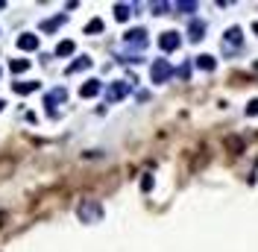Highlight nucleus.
Returning a JSON list of instances; mask_svg holds the SVG:
<instances>
[{
    "mask_svg": "<svg viewBox=\"0 0 258 252\" xmlns=\"http://www.w3.org/2000/svg\"><path fill=\"white\" fill-rule=\"evenodd\" d=\"M100 217H103V208L97 202H82L79 205V220L82 223H94V220H100Z\"/></svg>",
    "mask_w": 258,
    "mask_h": 252,
    "instance_id": "nucleus-1",
    "label": "nucleus"
},
{
    "mask_svg": "<svg viewBox=\"0 0 258 252\" xmlns=\"http://www.w3.org/2000/svg\"><path fill=\"white\" fill-rule=\"evenodd\" d=\"M167 79H170V65L164 59H158L153 65V82H167Z\"/></svg>",
    "mask_w": 258,
    "mask_h": 252,
    "instance_id": "nucleus-2",
    "label": "nucleus"
},
{
    "mask_svg": "<svg viewBox=\"0 0 258 252\" xmlns=\"http://www.w3.org/2000/svg\"><path fill=\"white\" fill-rule=\"evenodd\" d=\"M126 94H129V82H115V85H109L106 100L115 103V100H121V97H126Z\"/></svg>",
    "mask_w": 258,
    "mask_h": 252,
    "instance_id": "nucleus-3",
    "label": "nucleus"
},
{
    "mask_svg": "<svg viewBox=\"0 0 258 252\" xmlns=\"http://www.w3.org/2000/svg\"><path fill=\"white\" fill-rule=\"evenodd\" d=\"M65 100H68V91H65V88H53L50 94L44 97V106L53 112V106H56V103H65Z\"/></svg>",
    "mask_w": 258,
    "mask_h": 252,
    "instance_id": "nucleus-4",
    "label": "nucleus"
},
{
    "mask_svg": "<svg viewBox=\"0 0 258 252\" xmlns=\"http://www.w3.org/2000/svg\"><path fill=\"white\" fill-rule=\"evenodd\" d=\"M35 47H38V35L33 33L18 35V50H35Z\"/></svg>",
    "mask_w": 258,
    "mask_h": 252,
    "instance_id": "nucleus-5",
    "label": "nucleus"
},
{
    "mask_svg": "<svg viewBox=\"0 0 258 252\" xmlns=\"http://www.w3.org/2000/svg\"><path fill=\"white\" fill-rule=\"evenodd\" d=\"M126 44L144 47V44H147V33H144V30H129V33H126Z\"/></svg>",
    "mask_w": 258,
    "mask_h": 252,
    "instance_id": "nucleus-6",
    "label": "nucleus"
},
{
    "mask_svg": "<svg viewBox=\"0 0 258 252\" xmlns=\"http://www.w3.org/2000/svg\"><path fill=\"white\" fill-rule=\"evenodd\" d=\"M158 44H161V50H176L179 47V35L176 33H164L158 38Z\"/></svg>",
    "mask_w": 258,
    "mask_h": 252,
    "instance_id": "nucleus-7",
    "label": "nucleus"
},
{
    "mask_svg": "<svg viewBox=\"0 0 258 252\" xmlns=\"http://www.w3.org/2000/svg\"><path fill=\"white\" fill-rule=\"evenodd\" d=\"M79 94H82V97H94V94H100V82H97V79H88V82L79 88Z\"/></svg>",
    "mask_w": 258,
    "mask_h": 252,
    "instance_id": "nucleus-8",
    "label": "nucleus"
},
{
    "mask_svg": "<svg viewBox=\"0 0 258 252\" xmlns=\"http://www.w3.org/2000/svg\"><path fill=\"white\" fill-rule=\"evenodd\" d=\"M59 24H65V12H62V15H56V18H50V21H44V24H41V33H53Z\"/></svg>",
    "mask_w": 258,
    "mask_h": 252,
    "instance_id": "nucleus-9",
    "label": "nucleus"
},
{
    "mask_svg": "<svg viewBox=\"0 0 258 252\" xmlns=\"http://www.w3.org/2000/svg\"><path fill=\"white\" fill-rule=\"evenodd\" d=\"M85 67H91V59H88V56H79L73 65H68V73H79V70H85Z\"/></svg>",
    "mask_w": 258,
    "mask_h": 252,
    "instance_id": "nucleus-10",
    "label": "nucleus"
},
{
    "mask_svg": "<svg viewBox=\"0 0 258 252\" xmlns=\"http://www.w3.org/2000/svg\"><path fill=\"white\" fill-rule=\"evenodd\" d=\"M38 88H41V82H15V94H33Z\"/></svg>",
    "mask_w": 258,
    "mask_h": 252,
    "instance_id": "nucleus-11",
    "label": "nucleus"
},
{
    "mask_svg": "<svg viewBox=\"0 0 258 252\" xmlns=\"http://www.w3.org/2000/svg\"><path fill=\"white\" fill-rule=\"evenodd\" d=\"M203 30H206V27H203V21H194V24H191V41H200V38H203Z\"/></svg>",
    "mask_w": 258,
    "mask_h": 252,
    "instance_id": "nucleus-12",
    "label": "nucleus"
},
{
    "mask_svg": "<svg viewBox=\"0 0 258 252\" xmlns=\"http://www.w3.org/2000/svg\"><path fill=\"white\" fill-rule=\"evenodd\" d=\"M73 53V41H59L56 44V56H70Z\"/></svg>",
    "mask_w": 258,
    "mask_h": 252,
    "instance_id": "nucleus-13",
    "label": "nucleus"
},
{
    "mask_svg": "<svg viewBox=\"0 0 258 252\" xmlns=\"http://www.w3.org/2000/svg\"><path fill=\"white\" fill-rule=\"evenodd\" d=\"M9 67H12L15 73H24V70L30 67V62H27V59H12V62H9Z\"/></svg>",
    "mask_w": 258,
    "mask_h": 252,
    "instance_id": "nucleus-14",
    "label": "nucleus"
},
{
    "mask_svg": "<svg viewBox=\"0 0 258 252\" xmlns=\"http://www.w3.org/2000/svg\"><path fill=\"white\" fill-rule=\"evenodd\" d=\"M115 18H118V21H126V18H129V6L118 3V6H115Z\"/></svg>",
    "mask_w": 258,
    "mask_h": 252,
    "instance_id": "nucleus-15",
    "label": "nucleus"
},
{
    "mask_svg": "<svg viewBox=\"0 0 258 252\" xmlns=\"http://www.w3.org/2000/svg\"><path fill=\"white\" fill-rule=\"evenodd\" d=\"M197 65L206 67V70H211V67H214V59H211V56H200V62H197Z\"/></svg>",
    "mask_w": 258,
    "mask_h": 252,
    "instance_id": "nucleus-16",
    "label": "nucleus"
},
{
    "mask_svg": "<svg viewBox=\"0 0 258 252\" xmlns=\"http://www.w3.org/2000/svg\"><path fill=\"white\" fill-rule=\"evenodd\" d=\"M100 30H103V21H91L85 27V33H100Z\"/></svg>",
    "mask_w": 258,
    "mask_h": 252,
    "instance_id": "nucleus-17",
    "label": "nucleus"
},
{
    "mask_svg": "<svg viewBox=\"0 0 258 252\" xmlns=\"http://www.w3.org/2000/svg\"><path fill=\"white\" fill-rule=\"evenodd\" d=\"M141 188H144V191H150V188H153V179H150V176H144V179H141Z\"/></svg>",
    "mask_w": 258,
    "mask_h": 252,
    "instance_id": "nucleus-18",
    "label": "nucleus"
},
{
    "mask_svg": "<svg viewBox=\"0 0 258 252\" xmlns=\"http://www.w3.org/2000/svg\"><path fill=\"white\" fill-rule=\"evenodd\" d=\"M246 112H249V115H258V100L249 103V109H246Z\"/></svg>",
    "mask_w": 258,
    "mask_h": 252,
    "instance_id": "nucleus-19",
    "label": "nucleus"
},
{
    "mask_svg": "<svg viewBox=\"0 0 258 252\" xmlns=\"http://www.w3.org/2000/svg\"><path fill=\"white\" fill-rule=\"evenodd\" d=\"M0 109H3V100H0Z\"/></svg>",
    "mask_w": 258,
    "mask_h": 252,
    "instance_id": "nucleus-20",
    "label": "nucleus"
},
{
    "mask_svg": "<svg viewBox=\"0 0 258 252\" xmlns=\"http://www.w3.org/2000/svg\"><path fill=\"white\" fill-rule=\"evenodd\" d=\"M255 33H258V24H255Z\"/></svg>",
    "mask_w": 258,
    "mask_h": 252,
    "instance_id": "nucleus-21",
    "label": "nucleus"
}]
</instances>
